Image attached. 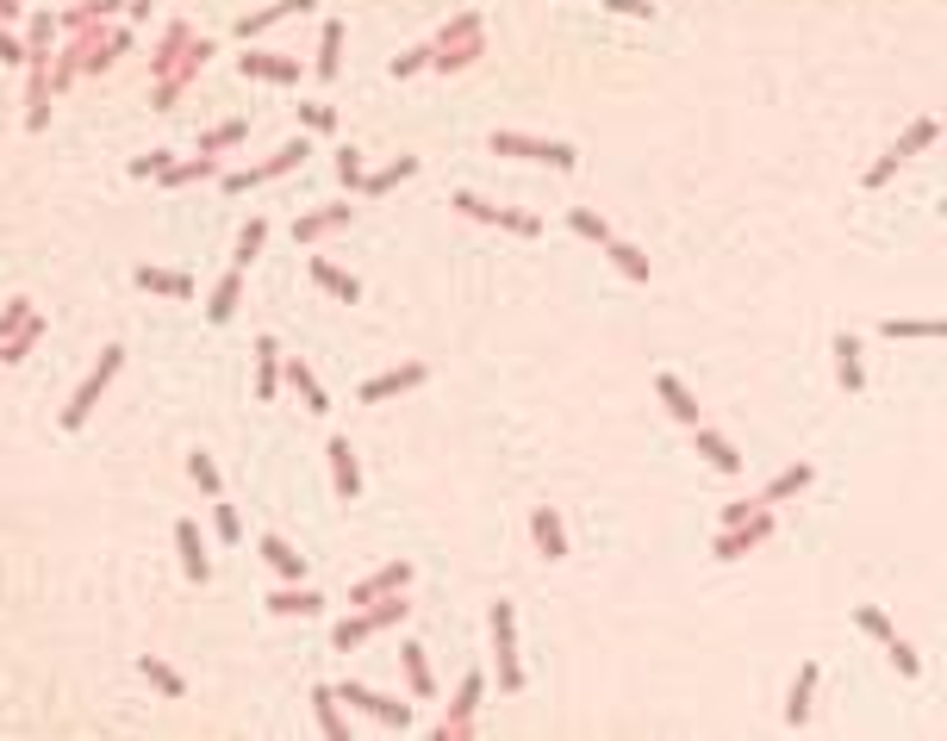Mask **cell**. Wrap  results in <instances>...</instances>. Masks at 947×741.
I'll return each mask as SVG.
<instances>
[{
  "mask_svg": "<svg viewBox=\"0 0 947 741\" xmlns=\"http://www.w3.org/2000/svg\"><path fill=\"white\" fill-rule=\"evenodd\" d=\"M206 63H213V44L200 38L188 20H169L162 44L150 50V106H156V113H169L174 100L188 94V81H200Z\"/></svg>",
  "mask_w": 947,
  "mask_h": 741,
  "instance_id": "obj_1",
  "label": "cell"
},
{
  "mask_svg": "<svg viewBox=\"0 0 947 741\" xmlns=\"http://www.w3.org/2000/svg\"><path fill=\"white\" fill-rule=\"evenodd\" d=\"M481 57H486V20L481 13H455V20L430 38V69H443V76L474 69Z\"/></svg>",
  "mask_w": 947,
  "mask_h": 741,
  "instance_id": "obj_2",
  "label": "cell"
},
{
  "mask_svg": "<svg viewBox=\"0 0 947 741\" xmlns=\"http://www.w3.org/2000/svg\"><path fill=\"white\" fill-rule=\"evenodd\" d=\"M406 617H412V598H406V592H387V598H374V605L349 610L343 624L330 629V648H337V654H349V648H362L368 636H387V629L406 624Z\"/></svg>",
  "mask_w": 947,
  "mask_h": 741,
  "instance_id": "obj_3",
  "label": "cell"
},
{
  "mask_svg": "<svg viewBox=\"0 0 947 741\" xmlns=\"http://www.w3.org/2000/svg\"><path fill=\"white\" fill-rule=\"evenodd\" d=\"M119 368H125V349H119V343H106V349H100V361L88 368V381H81L76 393H69V405H63V418H57L63 430H81V424L94 418V405L106 400V386H113Z\"/></svg>",
  "mask_w": 947,
  "mask_h": 741,
  "instance_id": "obj_4",
  "label": "cell"
},
{
  "mask_svg": "<svg viewBox=\"0 0 947 741\" xmlns=\"http://www.w3.org/2000/svg\"><path fill=\"white\" fill-rule=\"evenodd\" d=\"M493 156H511V162H549V169H580V150L574 144H561V137H530V132H493V144H486Z\"/></svg>",
  "mask_w": 947,
  "mask_h": 741,
  "instance_id": "obj_5",
  "label": "cell"
},
{
  "mask_svg": "<svg viewBox=\"0 0 947 741\" xmlns=\"http://www.w3.org/2000/svg\"><path fill=\"white\" fill-rule=\"evenodd\" d=\"M935 137H942V119H935V113L910 119V125H904V137H898V144H891V150H886V156H879V162H872V169H867V188H886L891 175L904 169L910 156H923L928 144H935Z\"/></svg>",
  "mask_w": 947,
  "mask_h": 741,
  "instance_id": "obj_6",
  "label": "cell"
},
{
  "mask_svg": "<svg viewBox=\"0 0 947 741\" xmlns=\"http://www.w3.org/2000/svg\"><path fill=\"white\" fill-rule=\"evenodd\" d=\"M449 206L462 212V218H474V225H499V231H511V237H542V218H537V212L493 206V200H481V193H449Z\"/></svg>",
  "mask_w": 947,
  "mask_h": 741,
  "instance_id": "obj_7",
  "label": "cell"
},
{
  "mask_svg": "<svg viewBox=\"0 0 947 741\" xmlns=\"http://www.w3.org/2000/svg\"><path fill=\"white\" fill-rule=\"evenodd\" d=\"M493 661H499V692H523V661H518V610L511 598L493 605Z\"/></svg>",
  "mask_w": 947,
  "mask_h": 741,
  "instance_id": "obj_8",
  "label": "cell"
},
{
  "mask_svg": "<svg viewBox=\"0 0 947 741\" xmlns=\"http://www.w3.org/2000/svg\"><path fill=\"white\" fill-rule=\"evenodd\" d=\"M774 536V505H760L754 517H742V524H723V530L711 536V561H742L748 549H760Z\"/></svg>",
  "mask_w": 947,
  "mask_h": 741,
  "instance_id": "obj_9",
  "label": "cell"
},
{
  "mask_svg": "<svg viewBox=\"0 0 947 741\" xmlns=\"http://www.w3.org/2000/svg\"><path fill=\"white\" fill-rule=\"evenodd\" d=\"M312 156V144H306V132L293 137V144H281V150L269 156V162H256V169H232V175H218V188L225 193H250L256 181H274V175H288V169H300Z\"/></svg>",
  "mask_w": 947,
  "mask_h": 741,
  "instance_id": "obj_10",
  "label": "cell"
},
{
  "mask_svg": "<svg viewBox=\"0 0 947 741\" xmlns=\"http://www.w3.org/2000/svg\"><path fill=\"white\" fill-rule=\"evenodd\" d=\"M119 50H132V32H100V25H81L76 44H69V57L81 63V76H100V69H113Z\"/></svg>",
  "mask_w": 947,
  "mask_h": 741,
  "instance_id": "obj_11",
  "label": "cell"
},
{
  "mask_svg": "<svg viewBox=\"0 0 947 741\" xmlns=\"http://www.w3.org/2000/svg\"><path fill=\"white\" fill-rule=\"evenodd\" d=\"M337 698H343L349 710H362V717L387 722V729H412V704H406V698H387V692H368V685H356V680H343V685H337Z\"/></svg>",
  "mask_w": 947,
  "mask_h": 741,
  "instance_id": "obj_12",
  "label": "cell"
},
{
  "mask_svg": "<svg viewBox=\"0 0 947 741\" xmlns=\"http://www.w3.org/2000/svg\"><path fill=\"white\" fill-rule=\"evenodd\" d=\"M486 698V673H467L462 685H455V698H449V717L437 722V741H467L474 736V710H481Z\"/></svg>",
  "mask_w": 947,
  "mask_h": 741,
  "instance_id": "obj_13",
  "label": "cell"
},
{
  "mask_svg": "<svg viewBox=\"0 0 947 741\" xmlns=\"http://www.w3.org/2000/svg\"><path fill=\"white\" fill-rule=\"evenodd\" d=\"M425 381H430L425 361H399V368H387V374H374V381L356 386V400H362V405H387V400H399V393H418Z\"/></svg>",
  "mask_w": 947,
  "mask_h": 741,
  "instance_id": "obj_14",
  "label": "cell"
},
{
  "mask_svg": "<svg viewBox=\"0 0 947 741\" xmlns=\"http://www.w3.org/2000/svg\"><path fill=\"white\" fill-rule=\"evenodd\" d=\"M349 218H356V206H349V200H330V206H318V212H300V218H293V244H300V249L325 244L330 231H343Z\"/></svg>",
  "mask_w": 947,
  "mask_h": 741,
  "instance_id": "obj_15",
  "label": "cell"
},
{
  "mask_svg": "<svg viewBox=\"0 0 947 741\" xmlns=\"http://www.w3.org/2000/svg\"><path fill=\"white\" fill-rule=\"evenodd\" d=\"M325 461H330V493L343 498V505H356V498H362V461H356L349 437H330L325 442Z\"/></svg>",
  "mask_w": 947,
  "mask_h": 741,
  "instance_id": "obj_16",
  "label": "cell"
},
{
  "mask_svg": "<svg viewBox=\"0 0 947 741\" xmlns=\"http://www.w3.org/2000/svg\"><path fill=\"white\" fill-rule=\"evenodd\" d=\"M406 586H412V561H387V568H374L368 580L349 586V610H362V605L387 598V592H406Z\"/></svg>",
  "mask_w": 947,
  "mask_h": 741,
  "instance_id": "obj_17",
  "label": "cell"
},
{
  "mask_svg": "<svg viewBox=\"0 0 947 741\" xmlns=\"http://www.w3.org/2000/svg\"><path fill=\"white\" fill-rule=\"evenodd\" d=\"M860 349H867V343L854 337V330H842V337H835V381H842V393H848V400H860V393H867V361H860Z\"/></svg>",
  "mask_w": 947,
  "mask_h": 741,
  "instance_id": "obj_18",
  "label": "cell"
},
{
  "mask_svg": "<svg viewBox=\"0 0 947 741\" xmlns=\"http://www.w3.org/2000/svg\"><path fill=\"white\" fill-rule=\"evenodd\" d=\"M132 281L144 287V293H156V300H194V274H181V268H150L137 262Z\"/></svg>",
  "mask_w": 947,
  "mask_h": 741,
  "instance_id": "obj_19",
  "label": "cell"
},
{
  "mask_svg": "<svg viewBox=\"0 0 947 741\" xmlns=\"http://www.w3.org/2000/svg\"><path fill=\"white\" fill-rule=\"evenodd\" d=\"M174 549H181V573H188L194 586H206V580H213V561H206V542H200V524H194V517H181V524H174Z\"/></svg>",
  "mask_w": 947,
  "mask_h": 741,
  "instance_id": "obj_20",
  "label": "cell"
},
{
  "mask_svg": "<svg viewBox=\"0 0 947 741\" xmlns=\"http://www.w3.org/2000/svg\"><path fill=\"white\" fill-rule=\"evenodd\" d=\"M306 20V13H318V0H269V7H256V13H244L237 20V38H256V32H269V25H281V20Z\"/></svg>",
  "mask_w": 947,
  "mask_h": 741,
  "instance_id": "obj_21",
  "label": "cell"
},
{
  "mask_svg": "<svg viewBox=\"0 0 947 741\" xmlns=\"http://www.w3.org/2000/svg\"><path fill=\"white\" fill-rule=\"evenodd\" d=\"M692 449L711 461L717 474H742V449H735L723 430H711V424H692Z\"/></svg>",
  "mask_w": 947,
  "mask_h": 741,
  "instance_id": "obj_22",
  "label": "cell"
},
{
  "mask_svg": "<svg viewBox=\"0 0 947 741\" xmlns=\"http://www.w3.org/2000/svg\"><path fill=\"white\" fill-rule=\"evenodd\" d=\"M655 400L667 405V412H674V418L686 424V430H692V424H704V418H698V400H692V386L679 381L674 368H661V374H655Z\"/></svg>",
  "mask_w": 947,
  "mask_h": 741,
  "instance_id": "obj_23",
  "label": "cell"
},
{
  "mask_svg": "<svg viewBox=\"0 0 947 741\" xmlns=\"http://www.w3.org/2000/svg\"><path fill=\"white\" fill-rule=\"evenodd\" d=\"M237 69H244L250 81H281V88L300 81V63H293V57H269V50H237Z\"/></svg>",
  "mask_w": 947,
  "mask_h": 741,
  "instance_id": "obj_24",
  "label": "cell"
},
{
  "mask_svg": "<svg viewBox=\"0 0 947 741\" xmlns=\"http://www.w3.org/2000/svg\"><path fill=\"white\" fill-rule=\"evenodd\" d=\"M281 381H288L293 386V393H300V400H306V412H312V418H325V412H330V393H325V386H318V374H312V368H306V361H300V356H281Z\"/></svg>",
  "mask_w": 947,
  "mask_h": 741,
  "instance_id": "obj_25",
  "label": "cell"
},
{
  "mask_svg": "<svg viewBox=\"0 0 947 741\" xmlns=\"http://www.w3.org/2000/svg\"><path fill=\"white\" fill-rule=\"evenodd\" d=\"M530 536H537L542 561H561V554H567V524H561L555 505H537V512H530Z\"/></svg>",
  "mask_w": 947,
  "mask_h": 741,
  "instance_id": "obj_26",
  "label": "cell"
},
{
  "mask_svg": "<svg viewBox=\"0 0 947 741\" xmlns=\"http://www.w3.org/2000/svg\"><path fill=\"white\" fill-rule=\"evenodd\" d=\"M312 722H318V736L349 741V722H343V698H337V685H312Z\"/></svg>",
  "mask_w": 947,
  "mask_h": 741,
  "instance_id": "obj_27",
  "label": "cell"
},
{
  "mask_svg": "<svg viewBox=\"0 0 947 741\" xmlns=\"http://www.w3.org/2000/svg\"><path fill=\"white\" fill-rule=\"evenodd\" d=\"M816 680H823V666H816V661H804V666H798L792 692H786V722H792V729H804V722H811V698H816Z\"/></svg>",
  "mask_w": 947,
  "mask_h": 741,
  "instance_id": "obj_28",
  "label": "cell"
},
{
  "mask_svg": "<svg viewBox=\"0 0 947 741\" xmlns=\"http://www.w3.org/2000/svg\"><path fill=\"white\" fill-rule=\"evenodd\" d=\"M599 249H605V256H611V268H618L623 281L649 287V274H655V268H649V249H636V244H630V237H611V244H599Z\"/></svg>",
  "mask_w": 947,
  "mask_h": 741,
  "instance_id": "obj_29",
  "label": "cell"
},
{
  "mask_svg": "<svg viewBox=\"0 0 947 741\" xmlns=\"http://www.w3.org/2000/svg\"><path fill=\"white\" fill-rule=\"evenodd\" d=\"M262 605H269L274 617H318V610H325V598H318V592H312V586H300V580H293V586L269 592Z\"/></svg>",
  "mask_w": 947,
  "mask_h": 741,
  "instance_id": "obj_30",
  "label": "cell"
},
{
  "mask_svg": "<svg viewBox=\"0 0 947 741\" xmlns=\"http://www.w3.org/2000/svg\"><path fill=\"white\" fill-rule=\"evenodd\" d=\"M256 400H274L281 393V343L274 337H256Z\"/></svg>",
  "mask_w": 947,
  "mask_h": 741,
  "instance_id": "obj_31",
  "label": "cell"
},
{
  "mask_svg": "<svg viewBox=\"0 0 947 741\" xmlns=\"http://www.w3.org/2000/svg\"><path fill=\"white\" fill-rule=\"evenodd\" d=\"M57 32H63L57 13H32V20H25V63H50V57H57Z\"/></svg>",
  "mask_w": 947,
  "mask_h": 741,
  "instance_id": "obj_32",
  "label": "cell"
},
{
  "mask_svg": "<svg viewBox=\"0 0 947 741\" xmlns=\"http://www.w3.org/2000/svg\"><path fill=\"white\" fill-rule=\"evenodd\" d=\"M312 69H318L325 88L343 76V20H325V32H318V63H312Z\"/></svg>",
  "mask_w": 947,
  "mask_h": 741,
  "instance_id": "obj_33",
  "label": "cell"
},
{
  "mask_svg": "<svg viewBox=\"0 0 947 741\" xmlns=\"http://www.w3.org/2000/svg\"><path fill=\"white\" fill-rule=\"evenodd\" d=\"M816 480V468L811 461H792V468H779L774 480H767V493H760V505H786V498H798L804 486Z\"/></svg>",
  "mask_w": 947,
  "mask_h": 741,
  "instance_id": "obj_34",
  "label": "cell"
},
{
  "mask_svg": "<svg viewBox=\"0 0 947 741\" xmlns=\"http://www.w3.org/2000/svg\"><path fill=\"white\" fill-rule=\"evenodd\" d=\"M312 281L325 287L330 300H343V305H356V300H362V281H356V274H343L337 262H325V256H312Z\"/></svg>",
  "mask_w": 947,
  "mask_h": 741,
  "instance_id": "obj_35",
  "label": "cell"
},
{
  "mask_svg": "<svg viewBox=\"0 0 947 741\" xmlns=\"http://www.w3.org/2000/svg\"><path fill=\"white\" fill-rule=\"evenodd\" d=\"M44 330H50V318H44V312H32V318H25L13 337L0 343V361H7V368H13V361H25V356H32V349L44 343Z\"/></svg>",
  "mask_w": 947,
  "mask_h": 741,
  "instance_id": "obj_36",
  "label": "cell"
},
{
  "mask_svg": "<svg viewBox=\"0 0 947 741\" xmlns=\"http://www.w3.org/2000/svg\"><path fill=\"white\" fill-rule=\"evenodd\" d=\"M237 305H244V268H232V274L213 287V300H206V318H213V324H232V318H237Z\"/></svg>",
  "mask_w": 947,
  "mask_h": 741,
  "instance_id": "obj_37",
  "label": "cell"
},
{
  "mask_svg": "<svg viewBox=\"0 0 947 741\" xmlns=\"http://www.w3.org/2000/svg\"><path fill=\"white\" fill-rule=\"evenodd\" d=\"M256 549H262V561H269L281 580H306V554L293 549V542H281V536H262Z\"/></svg>",
  "mask_w": 947,
  "mask_h": 741,
  "instance_id": "obj_38",
  "label": "cell"
},
{
  "mask_svg": "<svg viewBox=\"0 0 947 741\" xmlns=\"http://www.w3.org/2000/svg\"><path fill=\"white\" fill-rule=\"evenodd\" d=\"M412 175H418V156H393L387 169L362 175V193H368V200H381V193H393L399 181H412Z\"/></svg>",
  "mask_w": 947,
  "mask_h": 741,
  "instance_id": "obj_39",
  "label": "cell"
},
{
  "mask_svg": "<svg viewBox=\"0 0 947 741\" xmlns=\"http://www.w3.org/2000/svg\"><path fill=\"white\" fill-rule=\"evenodd\" d=\"M399 666H406L412 698H430V692H437V680H430V661H425V648H418V642H399Z\"/></svg>",
  "mask_w": 947,
  "mask_h": 741,
  "instance_id": "obj_40",
  "label": "cell"
},
{
  "mask_svg": "<svg viewBox=\"0 0 947 741\" xmlns=\"http://www.w3.org/2000/svg\"><path fill=\"white\" fill-rule=\"evenodd\" d=\"M218 156H188V162H169L162 169V188H194V181H213Z\"/></svg>",
  "mask_w": 947,
  "mask_h": 741,
  "instance_id": "obj_41",
  "label": "cell"
},
{
  "mask_svg": "<svg viewBox=\"0 0 947 741\" xmlns=\"http://www.w3.org/2000/svg\"><path fill=\"white\" fill-rule=\"evenodd\" d=\"M119 7H125V0H76L69 13H57V25H63V32H81V25H100V20H113Z\"/></svg>",
  "mask_w": 947,
  "mask_h": 741,
  "instance_id": "obj_42",
  "label": "cell"
},
{
  "mask_svg": "<svg viewBox=\"0 0 947 741\" xmlns=\"http://www.w3.org/2000/svg\"><path fill=\"white\" fill-rule=\"evenodd\" d=\"M137 673H144V680H150L156 692H162V698H188V680H181V673H174L169 661H156V654H144V661H137Z\"/></svg>",
  "mask_w": 947,
  "mask_h": 741,
  "instance_id": "obj_43",
  "label": "cell"
},
{
  "mask_svg": "<svg viewBox=\"0 0 947 741\" xmlns=\"http://www.w3.org/2000/svg\"><path fill=\"white\" fill-rule=\"evenodd\" d=\"M244 137H250V119H225V125H213V132H200V156L232 150V144H244Z\"/></svg>",
  "mask_w": 947,
  "mask_h": 741,
  "instance_id": "obj_44",
  "label": "cell"
},
{
  "mask_svg": "<svg viewBox=\"0 0 947 741\" xmlns=\"http://www.w3.org/2000/svg\"><path fill=\"white\" fill-rule=\"evenodd\" d=\"M567 231H574V237H586V244H611V237H618V231L605 225V212H593V206H574V212H567Z\"/></svg>",
  "mask_w": 947,
  "mask_h": 741,
  "instance_id": "obj_45",
  "label": "cell"
},
{
  "mask_svg": "<svg viewBox=\"0 0 947 741\" xmlns=\"http://www.w3.org/2000/svg\"><path fill=\"white\" fill-rule=\"evenodd\" d=\"M879 337H910V343H935L942 337V318H886Z\"/></svg>",
  "mask_w": 947,
  "mask_h": 741,
  "instance_id": "obj_46",
  "label": "cell"
},
{
  "mask_svg": "<svg viewBox=\"0 0 947 741\" xmlns=\"http://www.w3.org/2000/svg\"><path fill=\"white\" fill-rule=\"evenodd\" d=\"M262 244H269V218H250V225L237 231V262L232 268H250L256 256H262Z\"/></svg>",
  "mask_w": 947,
  "mask_h": 741,
  "instance_id": "obj_47",
  "label": "cell"
},
{
  "mask_svg": "<svg viewBox=\"0 0 947 741\" xmlns=\"http://www.w3.org/2000/svg\"><path fill=\"white\" fill-rule=\"evenodd\" d=\"M854 624L867 629V636H872L879 648H891V642H898V629H891V617H886L879 605H854Z\"/></svg>",
  "mask_w": 947,
  "mask_h": 741,
  "instance_id": "obj_48",
  "label": "cell"
},
{
  "mask_svg": "<svg viewBox=\"0 0 947 741\" xmlns=\"http://www.w3.org/2000/svg\"><path fill=\"white\" fill-rule=\"evenodd\" d=\"M188 474H194V486H200L206 498L225 493V480H218V468H213V456H206V449H194V456H188Z\"/></svg>",
  "mask_w": 947,
  "mask_h": 741,
  "instance_id": "obj_49",
  "label": "cell"
},
{
  "mask_svg": "<svg viewBox=\"0 0 947 741\" xmlns=\"http://www.w3.org/2000/svg\"><path fill=\"white\" fill-rule=\"evenodd\" d=\"M300 132H337V106H325V100H300Z\"/></svg>",
  "mask_w": 947,
  "mask_h": 741,
  "instance_id": "obj_50",
  "label": "cell"
},
{
  "mask_svg": "<svg viewBox=\"0 0 947 741\" xmlns=\"http://www.w3.org/2000/svg\"><path fill=\"white\" fill-rule=\"evenodd\" d=\"M213 530H218V542H244V517H237V505L218 498V505H213Z\"/></svg>",
  "mask_w": 947,
  "mask_h": 741,
  "instance_id": "obj_51",
  "label": "cell"
},
{
  "mask_svg": "<svg viewBox=\"0 0 947 741\" xmlns=\"http://www.w3.org/2000/svg\"><path fill=\"white\" fill-rule=\"evenodd\" d=\"M32 312H38V305L25 300V293H20V300H7V305H0V343L13 337V330H20V324L32 318Z\"/></svg>",
  "mask_w": 947,
  "mask_h": 741,
  "instance_id": "obj_52",
  "label": "cell"
},
{
  "mask_svg": "<svg viewBox=\"0 0 947 741\" xmlns=\"http://www.w3.org/2000/svg\"><path fill=\"white\" fill-rule=\"evenodd\" d=\"M886 654H891V666H898V673H904V680H923V654H916V648H910L904 636H898V642H891Z\"/></svg>",
  "mask_w": 947,
  "mask_h": 741,
  "instance_id": "obj_53",
  "label": "cell"
},
{
  "mask_svg": "<svg viewBox=\"0 0 947 741\" xmlns=\"http://www.w3.org/2000/svg\"><path fill=\"white\" fill-rule=\"evenodd\" d=\"M418 69H430V44H418V50H399V57H393V81H412Z\"/></svg>",
  "mask_w": 947,
  "mask_h": 741,
  "instance_id": "obj_54",
  "label": "cell"
},
{
  "mask_svg": "<svg viewBox=\"0 0 947 741\" xmlns=\"http://www.w3.org/2000/svg\"><path fill=\"white\" fill-rule=\"evenodd\" d=\"M169 162H174V156H162V150H150V156H132V181H150V175L162 181V169H169Z\"/></svg>",
  "mask_w": 947,
  "mask_h": 741,
  "instance_id": "obj_55",
  "label": "cell"
},
{
  "mask_svg": "<svg viewBox=\"0 0 947 741\" xmlns=\"http://www.w3.org/2000/svg\"><path fill=\"white\" fill-rule=\"evenodd\" d=\"M605 13H623V20H655V0H599Z\"/></svg>",
  "mask_w": 947,
  "mask_h": 741,
  "instance_id": "obj_56",
  "label": "cell"
},
{
  "mask_svg": "<svg viewBox=\"0 0 947 741\" xmlns=\"http://www.w3.org/2000/svg\"><path fill=\"white\" fill-rule=\"evenodd\" d=\"M337 175H343V188H362V150H337Z\"/></svg>",
  "mask_w": 947,
  "mask_h": 741,
  "instance_id": "obj_57",
  "label": "cell"
},
{
  "mask_svg": "<svg viewBox=\"0 0 947 741\" xmlns=\"http://www.w3.org/2000/svg\"><path fill=\"white\" fill-rule=\"evenodd\" d=\"M0 63H25V38H13L7 20H0Z\"/></svg>",
  "mask_w": 947,
  "mask_h": 741,
  "instance_id": "obj_58",
  "label": "cell"
},
{
  "mask_svg": "<svg viewBox=\"0 0 947 741\" xmlns=\"http://www.w3.org/2000/svg\"><path fill=\"white\" fill-rule=\"evenodd\" d=\"M754 512H760V498H735L730 512H723V524H742V517H754Z\"/></svg>",
  "mask_w": 947,
  "mask_h": 741,
  "instance_id": "obj_59",
  "label": "cell"
},
{
  "mask_svg": "<svg viewBox=\"0 0 947 741\" xmlns=\"http://www.w3.org/2000/svg\"><path fill=\"white\" fill-rule=\"evenodd\" d=\"M25 13V0H0V20H20Z\"/></svg>",
  "mask_w": 947,
  "mask_h": 741,
  "instance_id": "obj_60",
  "label": "cell"
},
{
  "mask_svg": "<svg viewBox=\"0 0 947 741\" xmlns=\"http://www.w3.org/2000/svg\"><path fill=\"white\" fill-rule=\"evenodd\" d=\"M125 13H132V20H150V0H125Z\"/></svg>",
  "mask_w": 947,
  "mask_h": 741,
  "instance_id": "obj_61",
  "label": "cell"
}]
</instances>
